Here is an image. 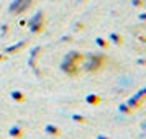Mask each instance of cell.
<instances>
[{
    "label": "cell",
    "mask_w": 146,
    "mask_h": 139,
    "mask_svg": "<svg viewBox=\"0 0 146 139\" xmlns=\"http://www.w3.org/2000/svg\"><path fill=\"white\" fill-rule=\"evenodd\" d=\"M30 5V0H17V3L12 5V12H23Z\"/></svg>",
    "instance_id": "cell-1"
},
{
    "label": "cell",
    "mask_w": 146,
    "mask_h": 139,
    "mask_svg": "<svg viewBox=\"0 0 146 139\" xmlns=\"http://www.w3.org/2000/svg\"><path fill=\"white\" fill-rule=\"evenodd\" d=\"M74 66H76V64H66V67H64V69H66V70H69L71 74H74V72H76V67H74Z\"/></svg>",
    "instance_id": "cell-2"
},
{
    "label": "cell",
    "mask_w": 146,
    "mask_h": 139,
    "mask_svg": "<svg viewBox=\"0 0 146 139\" xmlns=\"http://www.w3.org/2000/svg\"><path fill=\"white\" fill-rule=\"evenodd\" d=\"M97 67H99V61L95 59V61H92V62H90V67H89V69H97Z\"/></svg>",
    "instance_id": "cell-3"
}]
</instances>
